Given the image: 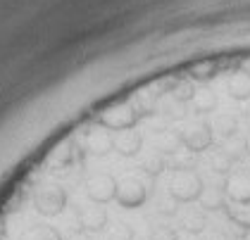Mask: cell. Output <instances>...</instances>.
<instances>
[{
	"label": "cell",
	"mask_w": 250,
	"mask_h": 240,
	"mask_svg": "<svg viewBox=\"0 0 250 240\" xmlns=\"http://www.w3.org/2000/svg\"><path fill=\"white\" fill-rule=\"evenodd\" d=\"M224 212L236 226L250 231V166H238L227 174Z\"/></svg>",
	"instance_id": "6da1fadb"
},
{
	"label": "cell",
	"mask_w": 250,
	"mask_h": 240,
	"mask_svg": "<svg viewBox=\"0 0 250 240\" xmlns=\"http://www.w3.org/2000/svg\"><path fill=\"white\" fill-rule=\"evenodd\" d=\"M150 240H179V236L169 226H157L153 233H150Z\"/></svg>",
	"instance_id": "7a4b0ae2"
}]
</instances>
